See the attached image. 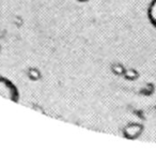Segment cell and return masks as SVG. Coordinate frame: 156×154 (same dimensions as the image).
<instances>
[{"label": "cell", "mask_w": 156, "mask_h": 154, "mask_svg": "<svg viewBox=\"0 0 156 154\" xmlns=\"http://www.w3.org/2000/svg\"><path fill=\"white\" fill-rule=\"evenodd\" d=\"M0 95L13 102H17L20 96L17 88L5 77H0Z\"/></svg>", "instance_id": "cell-1"}, {"label": "cell", "mask_w": 156, "mask_h": 154, "mask_svg": "<svg viewBox=\"0 0 156 154\" xmlns=\"http://www.w3.org/2000/svg\"><path fill=\"white\" fill-rule=\"evenodd\" d=\"M141 132V126L137 125V124H130V125L126 126L124 130V134L127 138H136Z\"/></svg>", "instance_id": "cell-2"}, {"label": "cell", "mask_w": 156, "mask_h": 154, "mask_svg": "<svg viewBox=\"0 0 156 154\" xmlns=\"http://www.w3.org/2000/svg\"><path fill=\"white\" fill-rule=\"evenodd\" d=\"M147 18L152 26L156 28V0H152L147 8Z\"/></svg>", "instance_id": "cell-3"}, {"label": "cell", "mask_w": 156, "mask_h": 154, "mask_svg": "<svg viewBox=\"0 0 156 154\" xmlns=\"http://www.w3.org/2000/svg\"><path fill=\"white\" fill-rule=\"evenodd\" d=\"M28 76H29V78L32 79V81H37V79L41 78V73H40L39 70L35 69V67H31L28 71Z\"/></svg>", "instance_id": "cell-4"}, {"label": "cell", "mask_w": 156, "mask_h": 154, "mask_svg": "<svg viewBox=\"0 0 156 154\" xmlns=\"http://www.w3.org/2000/svg\"><path fill=\"white\" fill-rule=\"evenodd\" d=\"M112 71L115 72V74H121L122 72H123V70H122V67L120 66V65H115L112 69Z\"/></svg>", "instance_id": "cell-5"}, {"label": "cell", "mask_w": 156, "mask_h": 154, "mask_svg": "<svg viewBox=\"0 0 156 154\" xmlns=\"http://www.w3.org/2000/svg\"><path fill=\"white\" fill-rule=\"evenodd\" d=\"M78 1H80V2H85V1H88V0H78Z\"/></svg>", "instance_id": "cell-6"}, {"label": "cell", "mask_w": 156, "mask_h": 154, "mask_svg": "<svg viewBox=\"0 0 156 154\" xmlns=\"http://www.w3.org/2000/svg\"><path fill=\"white\" fill-rule=\"evenodd\" d=\"M0 49H1V47H0Z\"/></svg>", "instance_id": "cell-7"}]
</instances>
